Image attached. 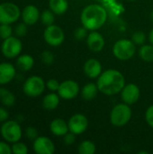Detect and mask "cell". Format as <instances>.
I'll return each mask as SVG.
<instances>
[{"label":"cell","instance_id":"obj_34","mask_svg":"<svg viewBox=\"0 0 153 154\" xmlns=\"http://www.w3.org/2000/svg\"><path fill=\"white\" fill-rule=\"evenodd\" d=\"M60 83L57 79H49L46 83V87L48 88L49 90L54 92V91H58L59 88H60Z\"/></svg>","mask_w":153,"mask_h":154},{"label":"cell","instance_id":"obj_35","mask_svg":"<svg viewBox=\"0 0 153 154\" xmlns=\"http://www.w3.org/2000/svg\"><path fill=\"white\" fill-rule=\"evenodd\" d=\"M12 153V147L8 144L7 142L0 141V154Z\"/></svg>","mask_w":153,"mask_h":154},{"label":"cell","instance_id":"obj_4","mask_svg":"<svg viewBox=\"0 0 153 154\" xmlns=\"http://www.w3.org/2000/svg\"><path fill=\"white\" fill-rule=\"evenodd\" d=\"M132 110L127 104L116 105L110 115L111 123L117 127H122L125 125L131 119Z\"/></svg>","mask_w":153,"mask_h":154},{"label":"cell","instance_id":"obj_22","mask_svg":"<svg viewBox=\"0 0 153 154\" xmlns=\"http://www.w3.org/2000/svg\"><path fill=\"white\" fill-rule=\"evenodd\" d=\"M50 9L56 14H62L68 10V1L67 0H50L49 2Z\"/></svg>","mask_w":153,"mask_h":154},{"label":"cell","instance_id":"obj_21","mask_svg":"<svg viewBox=\"0 0 153 154\" xmlns=\"http://www.w3.org/2000/svg\"><path fill=\"white\" fill-rule=\"evenodd\" d=\"M15 96L6 88H0V102L6 107L13 106L15 104Z\"/></svg>","mask_w":153,"mask_h":154},{"label":"cell","instance_id":"obj_18","mask_svg":"<svg viewBox=\"0 0 153 154\" xmlns=\"http://www.w3.org/2000/svg\"><path fill=\"white\" fill-rule=\"evenodd\" d=\"M50 132L56 136H64L69 131V125L60 118L54 119L50 125Z\"/></svg>","mask_w":153,"mask_h":154},{"label":"cell","instance_id":"obj_9","mask_svg":"<svg viewBox=\"0 0 153 154\" xmlns=\"http://www.w3.org/2000/svg\"><path fill=\"white\" fill-rule=\"evenodd\" d=\"M43 37L48 44L56 47L63 42L65 35H64V32L60 27L51 24L46 27L43 33Z\"/></svg>","mask_w":153,"mask_h":154},{"label":"cell","instance_id":"obj_2","mask_svg":"<svg viewBox=\"0 0 153 154\" xmlns=\"http://www.w3.org/2000/svg\"><path fill=\"white\" fill-rule=\"evenodd\" d=\"M107 18L106 11L99 5H89L81 13V23L87 30L95 31L104 25Z\"/></svg>","mask_w":153,"mask_h":154},{"label":"cell","instance_id":"obj_20","mask_svg":"<svg viewBox=\"0 0 153 154\" xmlns=\"http://www.w3.org/2000/svg\"><path fill=\"white\" fill-rule=\"evenodd\" d=\"M60 104V97L59 95L55 93H50L46 95L42 99V106L46 110H53L58 107Z\"/></svg>","mask_w":153,"mask_h":154},{"label":"cell","instance_id":"obj_10","mask_svg":"<svg viewBox=\"0 0 153 154\" xmlns=\"http://www.w3.org/2000/svg\"><path fill=\"white\" fill-rule=\"evenodd\" d=\"M79 92V87L76 81L66 80L60 83L58 89L59 96L63 99H72L75 98Z\"/></svg>","mask_w":153,"mask_h":154},{"label":"cell","instance_id":"obj_38","mask_svg":"<svg viewBox=\"0 0 153 154\" xmlns=\"http://www.w3.org/2000/svg\"><path fill=\"white\" fill-rule=\"evenodd\" d=\"M8 118H9L8 111L5 107L0 106V123L5 122L6 120H8Z\"/></svg>","mask_w":153,"mask_h":154},{"label":"cell","instance_id":"obj_26","mask_svg":"<svg viewBox=\"0 0 153 154\" xmlns=\"http://www.w3.org/2000/svg\"><path fill=\"white\" fill-rule=\"evenodd\" d=\"M53 14L54 13L51 10H44L41 14V17H40L41 20V23L46 26L53 24V23H54V14Z\"/></svg>","mask_w":153,"mask_h":154},{"label":"cell","instance_id":"obj_25","mask_svg":"<svg viewBox=\"0 0 153 154\" xmlns=\"http://www.w3.org/2000/svg\"><path fill=\"white\" fill-rule=\"evenodd\" d=\"M96 152V145L90 141H84L78 146V152L80 154H93Z\"/></svg>","mask_w":153,"mask_h":154},{"label":"cell","instance_id":"obj_32","mask_svg":"<svg viewBox=\"0 0 153 154\" xmlns=\"http://www.w3.org/2000/svg\"><path fill=\"white\" fill-rule=\"evenodd\" d=\"M87 29L86 27H78L76 29L75 32H74V36L77 40H83L87 37Z\"/></svg>","mask_w":153,"mask_h":154},{"label":"cell","instance_id":"obj_31","mask_svg":"<svg viewBox=\"0 0 153 154\" xmlns=\"http://www.w3.org/2000/svg\"><path fill=\"white\" fill-rule=\"evenodd\" d=\"M145 39H146L145 33L141 31L134 32L133 35V42L135 44H143L145 42Z\"/></svg>","mask_w":153,"mask_h":154},{"label":"cell","instance_id":"obj_13","mask_svg":"<svg viewBox=\"0 0 153 154\" xmlns=\"http://www.w3.org/2000/svg\"><path fill=\"white\" fill-rule=\"evenodd\" d=\"M140 97V89L134 84L124 86L122 90V99L127 105H133L138 101Z\"/></svg>","mask_w":153,"mask_h":154},{"label":"cell","instance_id":"obj_12","mask_svg":"<svg viewBox=\"0 0 153 154\" xmlns=\"http://www.w3.org/2000/svg\"><path fill=\"white\" fill-rule=\"evenodd\" d=\"M33 150L37 154H52L55 151V146L50 138L38 136L33 141Z\"/></svg>","mask_w":153,"mask_h":154},{"label":"cell","instance_id":"obj_24","mask_svg":"<svg viewBox=\"0 0 153 154\" xmlns=\"http://www.w3.org/2000/svg\"><path fill=\"white\" fill-rule=\"evenodd\" d=\"M140 57L146 62L153 61V46L152 45H144L140 49Z\"/></svg>","mask_w":153,"mask_h":154},{"label":"cell","instance_id":"obj_23","mask_svg":"<svg viewBox=\"0 0 153 154\" xmlns=\"http://www.w3.org/2000/svg\"><path fill=\"white\" fill-rule=\"evenodd\" d=\"M98 91L97 85H95L93 83H88L83 88H82V97L86 100H91L96 97V94Z\"/></svg>","mask_w":153,"mask_h":154},{"label":"cell","instance_id":"obj_28","mask_svg":"<svg viewBox=\"0 0 153 154\" xmlns=\"http://www.w3.org/2000/svg\"><path fill=\"white\" fill-rule=\"evenodd\" d=\"M11 147H12V152L14 154H27L28 152L27 146L23 143H21L20 141L14 143Z\"/></svg>","mask_w":153,"mask_h":154},{"label":"cell","instance_id":"obj_14","mask_svg":"<svg viewBox=\"0 0 153 154\" xmlns=\"http://www.w3.org/2000/svg\"><path fill=\"white\" fill-rule=\"evenodd\" d=\"M21 17L23 19V22L27 25H33L40 19L41 15L39 9L35 5H29L23 9L21 13Z\"/></svg>","mask_w":153,"mask_h":154},{"label":"cell","instance_id":"obj_17","mask_svg":"<svg viewBox=\"0 0 153 154\" xmlns=\"http://www.w3.org/2000/svg\"><path fill=\"white\" fill-rule=\"evenodd\" d=\"M84 71L87 77H89L91 79H95V78H97L101 75L102 66L97 60L90 59L85 63Z\"/></svg>","mask_w":153,"mask_h":154},{"label":"cell","instance_id":"obj_15","mask_svg":"<svg viewBox=\"0 0 153 154\" xmlns=\"http://www.w3.org/2000/svg\"><path fill=\"white\" fill-rule=\"evenodd\" d=\"M16 76L14 66L9 62L0 63V85L10 83Z\"/></svg>","mask_w":153,"mask_h":154},{"label":"cell","instance_id":"obj_1","mask_svg":"<svg viewBox=\"0 0 153 154\" xmlns=\"http://www.w3.org/2000/svg\"><path fill=\"white\" fill-rule=\"evenodd\" d=\"M96 85L100 92L105 95L113 96L123 90L125 86V79L118 70L109 69L99 76Z\"/></svg>","mask_w":153,"mask_h":154},{"label":"cell","instance_id":"obj_11","mask_svg":"<svg viewBox=\"0 0 153 154\" xmlns=\"http://www.w3.org/2000/svg\"><path fill=\"white\" fill-rule=\"evenodd\" d=\"M68 125H69V130L71 133H73L76 135L81 134L87 129L88 121L85 116L81 114H77L70 117Z\"/></svg>","mask_w":153,"mask_h":154},{"label":"cell","instance_id":"obj_19","mask_svg":"<svg viewBox=\"0 0 153 154\" xmlns=\"http://www.w3.org/2000/svg\"><path fill=\"white\" fill-rule=\"evenodd\" d=\"M33 64H34V60L29 54H22L17 57L16 66L22 71L30 70L33 67Z\"/></svg>","mask_w":153,"mask_h":154},{"label":"cell","instance_id":"obj_8","mask_svg":"<svg viewBox=\"0 0 153 154\" xmlns=\"http://www.w3.org/2000/svg\"><path fill=\"white\" fill-rule=\"evenodd\" d=\"M46 84L39 76H32L28 78L23 86V93L30 97H36L41 95L45 89Z\"/></svg>","mask_w":153,"mask_h":154},{"label":"cell","instance_id":"obj_5","mask_svg":"<svg viewBox=\"0 0 153 154\" xmlns=\"http://www.w3.org/2000/svg\"><path fill=\"white\" fill-rule=\"evenodd\" d=\"M21 10L17 5L12 2L0 4V23H14L21 16Z\"/></svg>","mask_w":153,"mask_h":154},{"label":"cell","instance_id":"obj_39","mask_svg":"<svg viewBox=\"0 0 153 154\" xmlns=\"http://www.w3.org/2000/svg\"><path fill=\"white\" fill-rule=\"evenodd\" d=\"M149 39H150V42H151V43L153 45V29L151 31V32H150V35H149Z\"/></svg>","mask_w":153,"mask_h":154},{"label":"cell","instance_id":"obj_6","mask_svg":"<svg viewBox=\"0 0 153 154\" xmlns=\"http://www.w3.org/2000/svg\"><path fill=\"white\" fill-rule=\"evenodd\" d=\"M23 50V43L19 37L10 36L7 39L3 40L1 45V52L7 59H14L20 55Z\"/></svg>","mask_w":153,"mask_h":154},{"label":"cell","instance_id":"obj_3","mask_svg":"<svg viewBox=\"0 0 153 154\" xmlns=\"http://www.w3.org/2000/svg\"><path fill=\"white\" fill-rule=\"evenodd\" d=\"M0 134L2 138L9 143H14L21 140L23 135V131L21 125L17 121L14 120H6L2 123L0 127Z\"/></svg>","mask_w":153,"mask_h":154},{"label":"cell","instance_id":"obj_41","mask_svg":"<svg viewBox=\"0 0 153 154\" xmlns=\"http://www.w3.org/2000/svg\"><path fill=\"white\" fill-rule=\"evenodd\" d=\"M128 1H134V0H128Z\"/></svg>","mask_w":153,"mask_h":154},{"label":"cell","instance_id":"obj_40","mask_svg":"<svg viewBox=\"0 0 153 154\" xmlns=\"http://www.w3.org/2000/svg\"><path fill=\"white\" fill-rule=\"evenodd\" d=\"M151 21L153 22V11L151 13Z\"/></svg>","mask_w":153,"mask_h":154},{"label":"cell","instance_id":"obj_30","mask_svg":"<svg viewBox=\"0 0 153 154\" xmlns=\"http://www.w3.org/2000/svg\"><path fill=\"white\" fill-rule=\"evenodd\" d=\"M41 58L42 62L44 64H47V65H50L54 61V56H53V54L50 51H44L41 53Z\"/></svg>","mask_w":153,"mask_h":154},{"label":"cell","instance_id":"obj_33","mask_svg":"<svg viewBox=\"0 0 153 154\" xmlns=\"http://www.w3.org/2000/svg\"><path fill=\"white\" fill-rule=\"evenodd\" d=\"M25 135L29 140L34 141L38 137V131L34 127H32V126L27 127L25 130Z\"/></svg>","mask_w":153,"mask_h":154},{"label":"cell","instance_id":"obj_7","mask_svg":"<svg viewBox=\"0 0 153 154\" xmlns=\"http://www.w3.org/2000/svg\"><path fill=\"white\" fill-rule=\"evenodd\" d=\"M135 45L134 42L130 40L122 39L117 41L113 48L114 55L121 60H130L135 53Z\"/></svg>","mask_w":153,"mask_h":154},{"label":"cell","instance_id":"obj_29","mask_svg":"<svg viewBox=\"0 0 153 154\" xmlns=\"http://www.w3.org/2000/svg\"><path fill=\"white\" fill-rule=\"evenodd\" d=\"M14 34L17 37H23V36H25L26 33H27V24L24 23L23 22V23H19L14 27Z\"/></svg>","mask_w":153,"mask_h":154},{"label":"cell","instance_id":"obj_36","mask_svg":"<svg viewBox=\"0 0 153 154\" xmlns=\"http://www.w3.org/2000/svg\"><path fill=\"white\" fill-rule=\"evenodd\" d=\"M145 118H146L148 125L153 128V105L147 109L146 114H145Z\"/></svg>","mask_w":153,"mask_h":154},{"label":"cell","instance_id":"obj_27","mask_svg":"<svg viewBox=\"0 0 153 154\" xmlns=\"http://www.w3.org/2000/svg\"><path fill=\"white\" fill-rule=\"evenodd\" d=\"M13 28L8 23H0V39L5 40L13 35Z\"/></svg>","mask_w":153,"mask_h":154},{"label":"cell","instance_id":"obj_16","mask_svg":"<svg viewBox=\"0 0 153 154\" xmlns=\"http://www.w3.org/2000/svg\"><path fill=\"white\" fill-rule=\"evenodd\" d=\"M88 48L93 51H100L105 46V40L103 36L97 32H92L88 34L87 39Z\"/></svg>","mask_w":153,"mask_h":154},{"label":"cell","instance_id":"obj_37","mask_svg":"<svg viewBox=\"0 0 153 154\" xmlns=\"http://www.w3.org/2000/svg\"><path fill=\"white\" fill-rule=\"evenodd\" d=\"M75 135L76 134H74L71 132L70 133H67L64 135V143H65V144L70 145V144L74 143V142H75Z\"/></svg>","mask_w":153,"mask_h":154}]
</instances>
